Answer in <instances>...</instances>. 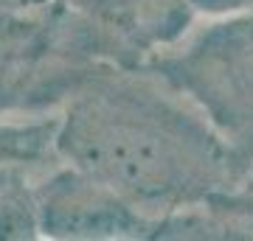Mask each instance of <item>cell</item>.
I'll use <instances>...</instances> for the list:
<instances>
[{"label": "cell", "instance_id": "cell-7", "mask_svg": "<svg viewBox=\"0 0 253 241\" xmlns=\"http://www.w3.org/2000/svg\"><path fill=\"white\" fill-rule=\"evenodd\" d=\"M40 213L34 197V174L11 169L0 179V241H37Z\"/></svg>", "mask_w": 253, "mask_h": 241}, {"label": "cell", "instance_id": "cell-4", "mask_svg": "<svg viewBox=\"0 0 253 241\" xmlns=\"http://www.w3.org/2000/svg\"><path fill=\"white\" fill-rule=\"evenodd\" d=\"M42 239L56 241H138L158 239L161 222L129 205L73 166L54 163L34 174Z\"/></svg>", "mask_w": 253, "mask_h": 241}, {"label": "cell", "instance_id": "cell-2", "mask_svg": "<svg viewBox=\"0 0 253 241\" xmlns=\"http://www.w3.org/2000/svg\"><path fill=\"white\" fill-rule=\"evenodd\" d=\"M144 68L203 112L245 177L253 166V9L200 17Z\"/></svg>", "mask_w": 253, "mask_h": 241}, {"label": "cell", "instance_id": "cell-1", "mask_svg": "<svg viewBox=\"0 0 253 241\" xmlns=\"http://www.w3.org/2000/svg\"><path fill=\"white\" fill-rule=\"evenodd\" d=\"M54 149L158 222L242 179L203 112L146 68L96 65L56 109Z\"/></svg>", "mask_w": 253, "mask_h": 241}, {"label": "cell", "instance_id": "cell-5", "mask_svg": "<svg viewBox=\"0 0 253 241\" xmlns=\"http://www.w3.org/2000/svg\"><path fill=\"white\" fill-rule=\"evenodd\" d=\"M87 31L96 59L144 68L200 20L194 0H65Z\"/></svg>", "mask_w": 253, "mask_h": 241}, {"label": "cell", "instance_id": "cell-6", "mask_svg": "<svg viewBox=\"0 0 253 241\" xmlns=\"http://www.w3.org/2000/svg\"><path fill=\"white\" fill-rule=\"evenodd\" d=\"M56 112L34 115H0V171H40L56 160Z\"/></svg>", "mask_w": 253, "mask_h": 241}, {"label": "cell", "instance_id": "cell-10", "mask_svg": "<svg viewBox=\"0 0 253 241\" xmlns=\"http://www.w3.org/2000/svg\"><path fill=\"white\" fill-rule=\"evenodd\" d=\"M3 174H6V171H0V179H3Z\"/></svg>", "mask_w": 253, "mask_h": 241}, {"label": "cell", "instance_id": "cell-3", "mask_svg": "<svg viewBox=\"0 0 253 241\" xmlns=\"http://www.w3.org/2000/svg\"><path fill=\"white\" fill-rule=\"evenodd\" d=\"M96 65L87 31L65 0H0V115L56 112Z\"/></svg>", "mask_w": 253, "mask_h": 241}, {"label": "cell", "instance_id": "cell-9", "mask_svg": "<svg viewBox=\"0 0 253 241\" xmlns=\"http://www.w3.org/2000/svg\"><path fill=\"white\" fill-rule=\"evenodd\" d=\"M14 3H26V6H37V3H51V0H14Z\"/></svg>", "mask_w": 253, "mask_h": 241}, {"label": "cell", "instance_id": "cell-8", "mask_svg": "<svg viewBox=\"0 0 253 241\" xmlns=\"http://www.w3.org/2000/svg\"><path fill=\"white\" fill-rule=\"evenodd\" d=\"M236 191H242V194H253V166L248 169V174L242 177V182L236 185Z\"/></svg>", "mask_w": 253, "mask_h": 241}]
</instances>
